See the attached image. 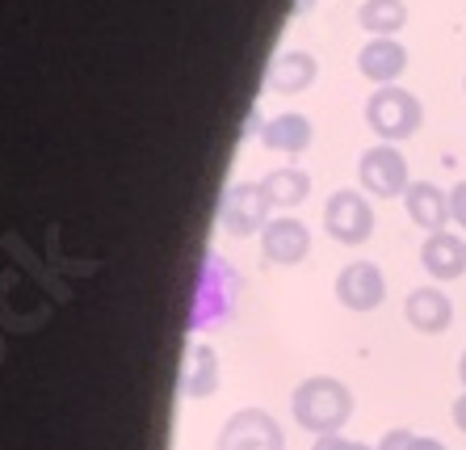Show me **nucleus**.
<instances>
[{
    "label": "nucleus",
    "instance_id": "18",
    "mask_svg": "<svg viewBox=\"0 0 466 450\" xmlns=\"http://www.w3.org/2000/svg\"><path fill=\"white\" fill-rule=\"evenodd\" d=\"M412 446H416L412 429H387V434H382V442L374 450H412Z\"/></svg>",
    "mask_w": 466,
    "mask_h": 450
},
{
    "label": "nucleus",
    "instance_id": "21",
    "mask_svg": "<svg viewBox=\"0 0 466 450\" xmlns=\"http://www.w3.org/2000/svg\"><path fill=\"white\" fill-rule=\"evenodd\" d=\"M450 417H454V425H458V429H462V434H466V392H462V395H458V400H454V408H450Z\"/></svg>",
    "mask_w": 466,
    "mask_h": 450
},
{
    "label": "nucleus",
    "instance_id": "3",
    "mask_svg": "<svg viewBox=\"0 0 466 450\" xmlns=\"http://www.w3.org/2000/svg\"><path fill=\"white\" fill-rule=\"evenodd\" d=\"M358 181L366 194L374 198H403L412 177H408V160H403L400 148L390 143H379V148H366L358 160Z\"/></svg>",
    "mask_w": 466,
    "mask_h": 450
},
{
    "label": "nucleus",
    "instance_id": "16",
    "mask_svg": "<svg viewBox=\"0 0 466 450\" xmlns=\"http://www.w3.org/2000/svg\"><path fill=\"white\" fill-rule=\"evenodd\" d=\"M260 189H265V198H269V207L290 210L311 194V177H307L303 169H273V173H265Z\"/></svg>",
    "mask_w": 466,
    "mask_h": 450
},
{
    "label": "nucleus",
    "instance_id": "11",
    "mask_svg": "<svg viewBox=\"0 0 466 450\" xmlns=\"http://www.w3.org/2000/svg\"><path fill=\"white\" fill-rule=\"evenodd\" d=\"M403 210H408V220L424 231V236H433V231H445V223L454 220L450 215V194L433 181H412L408 194H403Z\"/></svg>",
    "mask_w": 466,
    "mask_h": 450
},
{
    "label": "nucleus",
    "instance_id": "6",
    "mask_svg": "<svg viewBox=\"0 0 466 450\" xmlns=\"http://www.w3.org/2000/svg\"><path fill=\"white\" fill-rule=\"evenodd\" d=\"M269 198H265V189L252 186V181H236V186L223 194V228L231 231V236H257V231H265V223H269Z\"/></svg>",
    "mask_w": 466,
    "mask_h": 450
},
{
    "label": "nucleus",
    "instance_id": "13",
    "mask_svg": "<svg viewBox=\"0 0 466 450\" xmlns=\"http://www.w3.org/2000/svg\"><path fill=\"white\" fill-rule=\"evenodd\" d=\"M218 387V358L210 345H189V353H185V371H181V392L189 395V400H207V395H215Z\"/></svg>",
    "mask_w": 466,
    "mask_h": 450
},
{
    "label": "nucleus",
    "instance_id": "19",
    "mask_svg": "<svg viewBox=\"0 0 466 450\" xmlns=\"http://www.w3.org/2000/svg\"><path fill=\"white\" fill-rule=\"evenodd\" d=\"M311 450H374V446H366V442H349V438H340V434H328V438H315Z\"/></svg>",
    "mask_w": 466,
    "mask_h": 450
},
{
    "label": "nucleus",
    "instance_id": "14",
    "mask_svg": "<svg viewBox=\"0 0 466 450\" xmlns=\"http://www.w3.org/2000/svg\"><path fill=\"white\" fill-rule=\"evenodd\" d=\"M260 143L269 148V152H307L311 148V122L303 118V114H273L269 122H265V131H260Z\"/></svg>",
    "mask_w": 466,
    "mask_h": 450
},
{
    "label": "nucleus",
    "instance_id": "8",
    "mask_svg": "<svg viewBox=\"0 0 466 450\" xmlns=\"http://www.w3.org/2000/svg\"><path fill=\"white\" fill-rule=\"evenodd\" d=\"M307 249H311V231H307L303 220L278 215L260 231V253L269 257L273 265H299L307 257Z\"/></svg>",
    "mask_w": 466,
    "mask_h": 450
},
{
    "label": "nucleus",
    "instance_id": "4",
    "mask_svg": "<svg viewBox=\"0 0 466 450\" xmlns=\"http://www.w3.org/2000/svg\"><path fill=\"white\" fill-rule=\"evenodd\" d=\"M324 231L340 244H366L374 231V207L361 189H337L324 202Z\"/></svg>",
    "mask_w": 466,
    "mask_h": 450
},
{
    "label": "nucleus",
    "instance_id": "23",
    "mask_svg": "<svg viewBox=\"0 0 466 450\" xmlns=\"http://www.w3.org/2000/svg\"><path fill=\"white\" fill-rule=\"evenodd\" d=\"M458 374H462V387H466V350H462V363H458Z\"/></svg>",
    "mask_w": 466,
    "mask_h": 450
},
{
    "label": "nucleus",
    "instance_id": "22",
    "mask_svg": "<svg viewBox=\"0 0 466 450\" xmlns=\"http://www.w3.org/2000/svg\"><path fill=\"white\" fill-rule=\"evenodd\" d=\"M412 450H445V446L437 438H420V434H416V446Z\"/></svg>",
    "mask_w": 466,
    "mask_h": 450
},
{
    "label": "nucleus",
    "instance_id": "10",
    "mask_svg": "<svg viewBox=\"0 0 466 450\" xmlns=\"http://www.w3.org/2000/svg\"><path fill=\"white\" fill-rule=\"evenodd\" d=\"M420 265H424V274L437 278V282H454V278L466 274V240L458 231H433V236H424Z\"/></svg>",
    "mask_w": 466,
    "mask_h": 450
},
{
    "label": "nucleus",
    "instance_id": "7",
    "mask_svg": "<svg viewBox=\"0 0 466 450\" xmlns=\"http://www.w3.org/2000/svg\"><path fill=\"white\" fill-rule=\"evenodd\" d=\"M337 299H340V308L349 312H374L387 299V278H382V270L374 261H349L340 265V274H337Z\"/></svg>",
    "mask_w": 466,
    "mask_h": 450
},
{
    "label": "nucleus",
    "instance_id": "17",
    "mask_svg": "<svg viewBox=\"0 0 466 450\" xmlns=\"http://www.w3.org/2000/svg\"><path fill=\"white\" fill-rule=\"evenodd\" d=\"M408 22V5L403 0H361L358 9V26L374 38H395Z\"/></svg>",
    "mask_w": 466,
    "mask_h": 450
},
{
    "label": "nucleus",
    "instance_id": "5",
    "mask_svg": "<svg viewBox=\"0 0 466 450\" xmlns=\"http://www.w3.org/2000/svg\"><path fill=\"white\" fill-rule=\"evenodd\" d=\"M215 450H286L282 425L265 408H239L228 425L218 429Z\"/></svg>",
    "mask_w": 466,
    "mask_h": 450
},
{
    "label": "nucleus",
    "instance_id": "1",
    "mask_svg": "<svg viewBox=\"0 0 466 450\" xmlns=\"http://www.w3.org/2000/svg\"><path fill=\"white\" fill-rule=\"evenodd\" d=\"M290 413L307 434L328 438V434H340V429L349 425V417H353V395H349V387L340 384V379H332V374H315V379L294 387Z\"/></svg>",
    "mask_w": 466,
    "mask_h": 450
},
{
    "label": "nucleus",
    "instance_id": "15",
    "mask_svg": "<svg viewBox=\"0 0 466 450\" xmlns=\"http://www.w3.org/2000/svg\"><path fill=\"white\" fill-rule=\"evenodd\" d=\"M315 77H319V64H315L311 51H286L269 67V85L278 93H303V88H311Z\"/></svg>",
    "mask_w": 466,
    "mask_h": 450
},
{
    "label": "nucleus",
    "instance_id": "2",
    "mask_svg": "<svg viewBox=\"0 0 466 450\" xmlns=\"http://www.w3.org/2000/svg\"><path fill=\"white\" fill-rule=\"evenodd\" d=\"M366 122L382 143H400L420 131L424 106L416 93H408V88H400V85H387V88H374V93H370Z\"/></svg>",
    "mask_w": 466,
    "mask_h": 450
},
{
    "label": "nucleus",
    "instance_id": "24",
    "mask_svg": "<svg viewBox=\"0 0 466 450\" xmlns=\"http://www.w3.org/2000/svg\"><path fill=\"white\" fill-rule=\"evenodd\" d=\"M462 88H466V77H462Z\"/></svg>",
    "mask_w": 466,
    "mask_h": 450
},
{
    "label": "nucleus",
    "instance_id": "9",
    "mask_svg": "<svg viewBox=\"0 0 466 450\" xmlns=\"http://www.w3.org/2000/svg\"><path fill=\"white\" fill-rule=\"evenodd\" d=\"M403 316H408V324L416 332L437 337V332H445L454 324V303H450V295L441 286H416L412 295L403 299Z\"/></svg>",
    "mask_w": 466,
    "mask_h": 450
},
{
    "label": "nucleus",
    "instance_id": "20",
    "mask_svg": "<svg viewBox=\"0 0 466 450\" xmlns=\"http://www.w3.org/2000/svg\"><path fill=\"white\" fill-rule=\"evenodd\" d=\"M450 215H454L458 228H466V181H458V186L450 189Z\"/></svg>",
    "mask_w": 466,
    "mask_h": 450
},
{
    "label": "nucleus",
    "instance_id": "12",
    "mask_svg": "<svg viewBox=\"0 0 466 450\" xmlns=\"http://www.w3.org/2000/svg\"><path fill=\"white\" fill-rule=\"evenodd\" d=\"M403 67H408V51H403V43H395V38H370L358 51V72L366 80H374L379 88L395 85V80L403 77Z\"/></svg>",
    "mask_w": 466,
    "mask_h": 450
}]
</instances>
